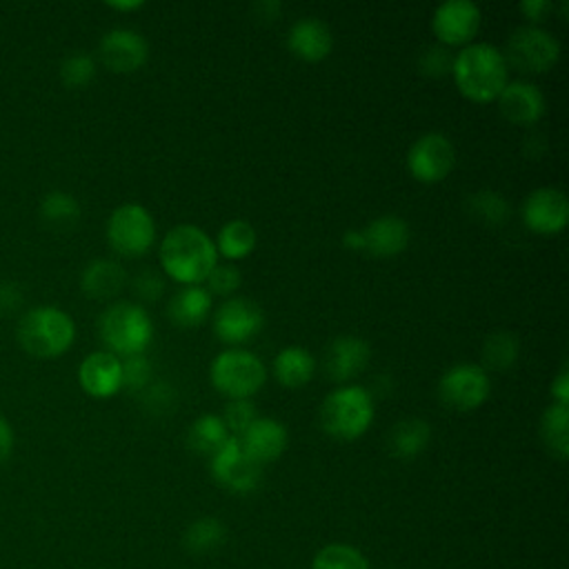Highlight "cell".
Instances as JSON below:
<instances>
[{"label": "cell", "mask_w": 569, "mask_h": 569, "mask_svg": "<svg viewBox=\"0 0 569 569\" xmlns=\"http://www.w3.org/2000/svg\"><path fill=\"white\" fill-rule=\"evenodd\" d=\"M78 382L82 391L91 398L104 400L122 389V362L118 356L104 351H93L84 356L78 367Z\"/></svg>", "instance_id": "16"}, {"label": "cell", "mask_w": 569, "mask_h": 569, "mask_svg": "<svg viewBox=\"0 0 569 569\" xmlns=\"http://www.w3.org/2000/svg\"><path fill=\"white\" fill-rule=\"evenodd\" d=\"M229 438H231V433L227 431L222 418L216 413L198 416L189 425V431H187L189 449L200 456H207V458H211Z\"/></svg>", "instance_id": "26"}, {"label": "cell", "mask_w": 569, "mask_h": 569, "mask_svg": "<svg viewBox=\"0 0 569 569\" xmlns=\"http://www.w3.org/2000/svg\"><path fill=\"white\" fill-rule=\"evenodd\" d=\"M311 569H369V562L356 547L333 542L313 556Z\"/></svg>", "instance_id": "33"}, {"label": "cell", "mask_w": 569, "mask_h": 569, "mask_svg": "<svg viewBox=\"0 0 569 569\" xmlns=\"http://www.w3.org/2000/svg\"><path fill=\"white\" fill-rule=\"evenodd\" d=\"M224 538H227L224 522L213 516H202L187 527L182 542H184V549L191 553H211L222 547Z\"/></svg>", "instance_id": "31"}, {"label": "cell", "mask_w": 569, "mask_h": 569, "mask_svg": "<svg viewBox=\"0 0 569 569\" xmlns=\"http://www.w3.org/2000/svg\"><path fill=\"white\" fill-rule=\"evenodd\" d=\"M540 436L547 449L565 460L569 456V407L551 402L540 420Z\"/></svg>", "instance_id": "29"}, {"label": "cell", "mask_w": 569, "mask_h": 569, "mask_svg": "<svg viewBox=\"0 0 569 569\" xmlns=\"http://www.w3.org/2000/svg\"><path fill=\"white\" fill-rule=\"evenodd\" d=\"M362 251L376 258H393L402 253L409 244V224L393 213L378 216L369 220L362 229Z\"/></svg>", "instance_id": "18"}, {"label": "cell", "mask_w": 569, "mask_h": 569, "mask_svg": "<svg viewBox=\"0 0 569 569\" xmlns=\"http://www.w3.org/2000/svg\"><path fill=\"white\" fill-rule=\"evenodd\" d=\"M465 209L471 218L489 227L502 224L511 213L507 198L493 189H480L476 193H469V198L465 200Z\"/></svg>", "instance_id": "32"}, {"label": "cell", "mask_w": 569, "mask_h": 569, "mask_svg": "<svg viewBox=\"0 0 569 569\" xmlns=\"http://www.w3.org/2000/svg\"><path fill=\"white\" fill-rule=\"evenodd\" d=\"M122 362V387L131 393H140L147 385H151V362L144 353L120 358Z\"/></svg>", "instance_id": "35"}, {"label": "cell", "mask_w": 569, "mask_h": 569, "mask_svg": "<svg viewBox=\"0 0 569 569\" xmlns=\"http://www.w3.org/2000/svg\"><path fill=\"white\" fill-rule=\"evenodd\" d=\"M551 398L556 405H567L569 407V371L567 367L558 371V376L551 382Z\"/></svg>", "instance_id": "43"}, {"label": "cell", "mask_w": 569, "mask_h": 569, "mask_svg": "<svg viewBox=\"0 0 569 569\" xmlns=\"http://www.w3.org/2000/svg\"><path fill=\"white\" fill-rule=\"evenodd\" d=\"M209 471L218 485L233 493H251L262 480V467L240 449L233 436L209 458Z\"/></svg>", "instance_id": "11"}, {"label": "cell", "mask_w": 569, "mask_h": 569, "mask_svg": "<svg viewBox=\"0 0 569 569\" xmlns=\"http://www.w3.org/2000/svg\"><path fill=\"white\" fill-rule=\"evenodd\" d=\"M220 418H222L227 431L233 438H238L249 429V425L258 418V413H256V405L251 402V398H244V400H229L224 407V413Z\"/></svg>", "instance_id": "36"}, {"label": "cell", "mask_w": 569, "mask_h": 569, "mask_svg": "<svg viewBox=\"0 0 569 569\" xmlns=\"http://www.w3.org/2000/svg\"><path fill=\"white\" fill-rule=\"evenodd\" d=\"M491 391V380L482 365L458 362L449 367L438 380V398L451 411L478 409Z\"/></svg>", "instance_id": "9"}, {"label": "cell", "mask_w": 569, "mask_h": 569, "mask_svg": "<svg viewBox=\"0 0 569 569\" xmlns=\"http://www.w3.org/2000/svg\"><path fill=\"white\" fill-rule=\"evenodd\" d=\"M520 353V340L513 331H493L485 338L480 347V356L485 362V371H507L516 365Z\"/></svg>", "instance_id": "30"}, {"label": "cell", "mask_w": 569, "mask_h": 569, "mask_svg": "<svg viewBox=\"0 0 569 569\" xmlns=\"http://www.w3.org/2000/svg\"><path fill=\"white\" fill-rule=\"evenodd\" d=\"M451 64H453V56L449 53L447 47L438 44V47H429L420 53L418 58V67L422 73L440 78L445 73H451Z\"/></svg>", "instance_id": "38"}, {"label": "cell", "mask_w": 569, "mask_h": 569, "mask_svg": "<svg viewBox=\"0 0 569 569\" xmlns=\"http://www.w3.org/2000/svg\"><path fill=\"white\" fill-rule=\"evenodd\" d=\"M144 2L142 0H133V2H107V7L116 9V11H136L140 9Z\"/></svg>", "instance_id": "47"}, {"label": "cell", "mask_w": 569, "mask_h": 569, "mask_svg": "<svg viewBox=\"0 0 569 569\" xmlns=\"http://www.w3.org/2000/svg\"><path fill=\"white\" fill-rule=\"evenodd\" d=\"M98 333L109 353L140 356L153 340V320L138 302H113L100 313Z\"/></svg>", "instance_id": "4"}, {"label": "cell", "mask_w": 569, "mask_h": 569, "mask_svg": "<svg viewBox=\"0 0 569 569\" xmlns=\"http://www.w3.org/2000/svg\"><path fill=\"white\" fill-rule=\"evenodd\" d=\"M218 264L211 236L198 224H176L160 242V267L178 284H200Z\"/></svg>", "instance_id": "1"}, {"label": "cell", "mask_w": 569, "mask_h": 569, "mask_svg": "<svg viewBox=\"0 0 569 569\" xmlns=\"http://www.w3.org/2000/svg\"><path fill=\"white\" fill-rule=\"evenodd\" d=\"M24 291L13 280H0V313L11 316L22 307Z\"/></svg>", "instance_id": "41"}, {"label": "cell", "mask_w": 569, "mask_h": 569, "mask_svg": "<svg viewBox=\"0 0 569 569\" xmlns=\"http://www.w3.org/2000/svg\"><path fill=\"white\" fill-rule=\"evenodd\" d=\"M316 373V358L309 349L300 345H289L280 349L273 358V376L287 389H298L307 385Z\"/></svg>", "instance_id": "24"}, {"label": "cell", "mask_w": 569, "mask_h": 569, "mask_svg": "<svg viewBox=\"0 0 569 569\" xmlns=\"http://www.w3.org/2000/svg\"><path fill=\"white\" fill-rule=\"evenodd\" d=\"M16 333L20 347L29 356L51 360L71 349L76 340V322L64 309L40 305L22 313Z\"/></svg>", "instance_id": "3"}, {"label": "cell", "mask_w": 569, "mask_h": 569, "mask_svg": "<svg viewBox=\"0 0 569 569\" xmlns=\"http://www.w3.org/2000/svg\"><path fill=\"white\" fill-rule=\"evenodd\" d=\"M142 402L147 407V411H153V413H164L171 409L173 405V387L169 382H153V385H147L142 391Z\"/></svg>", "instance_id": "40"}, {"label": "cell", "mask_w": 569, "mask_h": 569, "mask_svg": "<svg viewBox=\"0 0 569 569\" xmlns=\"http://www.w3.org/2000/svg\"><path fill=\"white\" fill-rule=\"evenodd\" d=\"M13 442H16L13 427L4 416H0V462H4L11 456Z\"/></svg>", "instance_id": "44"}, {"label": "cell", "mask_w": 569, "mask_h": 569, "mask_svg": "<svg viewBox=\"0 0 569 569\" xmlns=\"http://www.w3.org/2000/svg\"><path fill=\"white\" fill-rule=\"evenodd\" d=\"M240 449L256 462V465H267L278 460L289 442L287 427L276 420V418H256L249 429L238 436Z\"/></svg>", "instance_id": "17"}, {"label": "cell", "mask_w": 569, "mask_h": 569, "mask_svg": "<svg viewBox=\"0 0 569 569\" xmlns=\"http://www.w3.org/2000/svg\"><path fill=\"white\" fill-rule=\"evenodd\" d=\"M522 222L538 236H556L569 222V202L562 189H533L522 202Z\"/></svg>", "instance_id": "14"}, {"label": "cell", "mask_w": 569, "mask_h": 569, "mask_svg": "<svg viewBox=\"0 0 569 569\" xmlns=\"http://www.w3.org/2000/svg\"><path fill=\"white\" fill-rule=\"evenodd\" d=\"M264 325L262 309L240 296H231L213 311V333L227 345H242L260 333Z\"/></svg>", "instance_id": "13"}, {"label": "cell", "mask_w": 569, "mask_h": 569, "mask_svg": "<svg viewBox=\"0 0 569 569\" xmlns=\"http://www.w3.org/2000/svg\"><path fill=\"white\" fill-rule=\"evenodd\" d=\"M164 291V278L153 269H142L133 278V293L140 302H156Z\"/></svg>", "instance_id": "39"}, {"label": "cell", "mask_w": 569, "mask_h": 569, "mask_svg": "<svg viewBox=\"0 0 569 569\" xmlns=\"http://www.w3.org/2000/svg\"><path fill=\"white\" fill-rule=\"evenodd\" d=\"M371 358V347L358 336H338L325 351V371L333 382H347L360 376Z\"/></svg>", "instance_id": "19"}, {"label": "cell", "mask_w": 569, "mask_h": 569, "mask_svg": "<svg viewBox=\"0 0 569 569\" xmlns=\"http://www.w3.org/2000/svg\"><path fill=\"white\" fill-rule=\"evenodd\" d=\"M93 78H96V60L87 51H73L60 64V80L69 89H84Z\"/></svg>", "instance_id": "34"}, {"label": "cell", "mask_w": 569, "mask_h": 569, "mask_svg": "<svg viewBox=\"0 0 569 569\" xmlns=\"http://www.w3.org/2000/svg\"><path fill=\"white\" fill-rule=\"evenodd\" d=\"M518 9L525 13V18H529L531 22H540L545 20V16L549 11H553V4L549 0H522L518 4Z\"/></svg>", "instance_id": "42"}, {"label": "cell", "mask_w": 569, "mask_h": 569, "mask_svg": "<svg viewBox=\"0 0 569 569\" xmlns=\"http://www.w3.org/2000/svg\"><path fill=\"white\" fill-rule=\"evenodd\" d=\"M373 396L360 385L333 389L320 405V425L336 440H356L373 422Z\"/></svg>", "instance_id": "5"}, {"label": "cell", "mask_w": 569, "mask_h": 569, "mask_svg": "<svg viewBox=\"0 0 569 569\" xmlns=\"http://www.w3.org/2000/svg\"><path fill=\"white\" fill-rule=\"evenodd\" d=\"M209 380L229 400L251 398L267 380L262 360L247 349H224L209 365Z\"/></svg>", "instance_id": "6"}, {"label": "cell", "mask_w": 569, "mask_h": 569, "mask_svg": "<svg viewBox=\"0 0 569 569\" xmlns=\"http://www.w3.org/2000/svg\"><path fill=\"white\" fill-rule=\"evenodd\" d=\"M431 440V427L422 418H402L387 436L389 453L398 460H411L420 456Z\"/></svg>", "instance_id": "25"}, {"label": "cell", "mask_w": 569, "mask_h": 569, "mask_svg": "<svg viewBox=\"0 0 569 569\" xmlns=\"http://www.w3.org/2000/svg\"><path fill=\"white\" fill-rule=\"evenodd\" d=\"M216 251L227 260H242L256 249V229L247 220H229L216 236Z\"/></svg>", "instance_id": "28"}, {"label": "cell", "mask_w": 569, "mask_h": 569, "mask_svg": "<svg viewBox=\"0 0 569 569\" xmlns=\"http://www.w3.org/2000/svg\"><path fill=\"white\" fill-rule=\"evenodd\" d=\"M451 76L467 100L493 102L509 82V67L498 47L469 42L453 56Z\"/></svg>", "instance_id": "2"}, {"label": "cell", "mask_w": 569, "mask_h": 569, "mask_svg": "<svg viewBox=\"0 0 569 569\" xmlns=\"http://www.w3.org/2000/svg\"><path fill=\"white\" fill-rule=\"evenodd\" d=\"M211 309H213L211 293L200 284H187V287H180L171 296V300L167 305V316H169L171 325L191 329V327L202 325L209 318Z\"/></svg>", "instance_id": "22"}, {"label": "cell", "mask_w": 569, "mask_h": 569, "mask_svg": "<svg viewBox=\"0 0 569 569\" xmlns=\"http://www.w3.org/2000/svg\"><path fill=\"white\" fill-rule=\"evenodd\" d=\"M207 291L209 293H216V296H231L238 287H240V282H242V276H240V271H238V267H233L231 262H227V264H216L211 271H209V276H207Z\"/></svg>", "instance_id": "37"}, {"label": "cell", "mask_w": 569, "mask_h": 569, "mask_svg": "<svg viewBox=\"0 0 569 569\" xmlns=\"http://www.w3.org/2000/svg\"><path fill=\"white\" fill-rule=\"evenodd\" d=\"M287 49L305 62H320L333 49V33L316 16L298 18L287 31Z\"/></svg>", "instance_id": "20"}, {"label": "cell", "mask_w": 569, "mask_h": 569, "mask_svg": "<svg viewBox=\"0 0 569 569\" xmlns=\"http://www.w3.org/2000/svg\"><path fill=\"white\" fill-rule=\"evenodd\" d=\"M102 64L113 73H133L149 58V44L142 33L129 27L109 29L98 44Z\"/></svg>", "instance_id": "15"}, {"label": "cell", "mask_w": 569, "mask_h": 569, "mask_svg": "<svg viewBox=\"0 0 569 569\" xmlns=\"http://www.w3.org/2000/svg\"><path fill=\"white\" fill-rule=\"evenodd\" d=\"M107 240L111 249L124 258L144 256L156 242V222L147 207L124 202L109 213Z\"/></svg>", "instance_id": "7"}, {"label": "cell", "mask_w": 569, "mask_h": 569, "mask_svg": "<svg viewBox=\"0 0 569 569\" xmlns=\"http://www.w3.org/2000/svg\"><path fill=\"white\" fill-rule=\"evenodd\" d=\"M280 9H282L280 2H276V0H267V2H264V0H262V2H256V4H253V16L260 18V20L271 22V20L278 18Z\"/></svg>", "instance_id": "45"}, {"label": "cell", "mask_w": 569, "mask_h": 569, "mask_svg": "<svg viewBox=\"0 0 569 569\" xmlns=\"http://www.w3.org/2000/svg\"><path fill=\"white\" fill-rule=\"evenodd\" d=\"M507 67L525 76H536L549 71L560 58V42L538 24H525L511 31L507 40V51L502 53Z\"/></svg>", "instance_id": "8"}, {"label": "cell", "mask_w": 569, "mask_h": 569, "mask_svg": "<svg viewBox=\"0 0 569 569\" xmlns=\"http://www.w3.org/2000/svg\"><path fill=\"white\" fill-rule=\"evenodd\" d=\"M498 109L511 124H536L545 113V96L542 91L527 80H511L500 91Z\"/></svg>", "instance_id": "21"}, {"label": "cell", "mask_w": 569, "mask_h": 569, "mask_svg": "<svg viewBox=\"0 0 569 569\" xmlns=\"http://www.w3.org/2000/svg\"><path fill=\"white\" fill-rule=\"evenodd\" d=\"M342 244L351 251H362V233L360 229H347L342 233Z\"/></svg>", "instance_id": "46"}, {"label": "cell", "mask_w": 569, "mask_h": 569, "mask_svg": "<svg viewBox=\"0 0 569 569\" xmlns=\"http://www.w3.org/2000/svg\"><path fill=\"white\" fill-rule=\"evenodd\" d=\"M480 7L471 0H447L436 7L431 29L442 47H465L480 29Z\"/></svg>", "instance_id": "12"}, {"label": "cell", "mask_w": 569, "mask_h": 569, "mask_svg": "<svg viewBox=\"0 0 569 569\" xmlns=\"http://www.w3.org/2000/svg\"><path fill=\"white\" fill-rule=\"evenodd\" d=\"M127 282V273L120 262L111 258L91 260L80 276V289L91 300H111Z\"/></svg>", "instance_id": "23"}, {"label": "cell", "mask_w": 569, "mask_h": 569, "mask_svg": "<svg viewBox=\"0 0 569 569\" xmlns=\"http://www.w3.org/2000/svg\"><path fill=\"white\" fill-rule=\"evenodd\" d=\"M80 202L69 191H49L40 202V218L53 231H69L80 222Z\"/></svg>", "instance_id": "27"}, {"label": "cell", "mask_w": 569, "mask_h": 569, "mask_svg": "<svg viewBox=\"0 0 569 569\" xmlns=\"http://www.w3.org/2000/svg\"><path fill=\"white\" fill-rule=\"evenodd\" d=\"M456 162V149L453 142L440 133L429 131L416 138L407 151V169L409 173L425 184L440 182L449 176Z\"/></svg>", "instance_id": "10"}]
</instances>
